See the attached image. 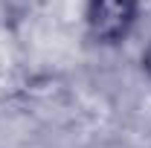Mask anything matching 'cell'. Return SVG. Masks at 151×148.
Here are the masks:
<instances>
[{
  "mask_svg": "<svg viewBox=\"0 0 151 148\" xmlns=\"http://www.w3.org/2000/svg\"><path fill=\"white\" fill-rule=\"evenodd\" d=\"M139 0H87V32L96 44L113 47L131 35Z\"/></svg>",
  "mask_w": 151,
  "mask_h": 148,
  "instance_id": "1",
  "label": "cell"
},
{
  "mask_svg": "<svg viewBox=\"0 0 151 148\" xmlns=\"http://www.w3.org/2000/svg\"><path fill=\"white\" fill-rule=\"evenodd\" d=\"M139 64H142V73L151 78V41H148V47L142 50V58H139Z\"/></svg>",
  "mask_w": 151,
  "mask_h": 148,
  "instance_id": "2",
  "label": "cell"
}]
</instances>
